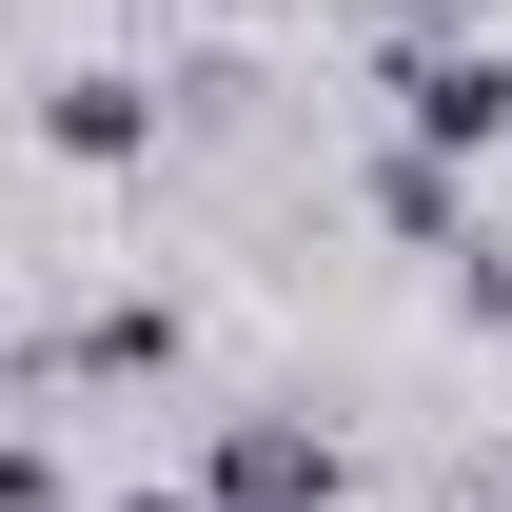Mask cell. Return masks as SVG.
Here are the masks:
<instances>
[{"instance_id":"1","label":"cell","mask_w":512,"mask_h":512,"mask_svg":"<svg viewBox=\"0 0 512 512\" xmlns=\"http://www.w3.org/2000/svg\"><path fill=\"white\" fill-rule=\"evenodd\" d=\"M394 119H414V158H512V60L493 40H414V60H394Z\"/></svg>"},{"instance_id":"2","label":"cell","mask_w":512,"mask_h":512,"mask_svg":"<svg viewBox=\"0 0 512 512\" xmlns=\"http://www.w3.org/2000/svg\"><path fill=\"white\" fill-rule=\"evenodd\" d=\"M197 493H217V512H335V434H316V414H237Z\"/></svg>"},{"instance_id":"3","label":"cell","mask_w":512,"mask_h":512,"mask_svg":"<svg viewBox=\"0 0 512 512\" xmlns=\"http://www.w3.org/2000/svg\"><path fill=\"white\" fill-rule=\"evenodd\" d=\"M40 158H79V178H138V158H158V79H119V60H79L60 99H40Z\"/></svg>"},{"instance_id":"4","label":"cell","mask_w":512,"mask_h":512,"mask_svg":"<svg viewBox=\"0 0 512 512\" xmlns=\"http://www.w3.org/2000/svg\"><path fill=\"white\" fill-rule=\"evenodd\" d=\"M375 217H394V237H414V256H453V237H473V217H453V178H434V158H375Z\"/></svg>"},{"instance_id":"5","label":"cell","mask_w":512,"mask_h":512,"mask_svg":"<svg viewBox=\"0 0 512 512\" xmlns=\"http://www.w3.org/2000/svg\"><path fill=\"white\" fill-rule=\"evenodd\" d=\"M0 512H60V453H20V434H0Z\"/></svg>"},{"instance_id":"6","label":"cell","mask_w":512,"mask_h":512,"mask_svg":"<svg viewBox=\"0 0 512 512\" xmlns=\"http://www.w3.org/2000/svg\"><path fill=\"white\" fill-rule=\"evenodd\" d=\"M99 512H217V493H99Z\"/></svg>"}]
</instances>
